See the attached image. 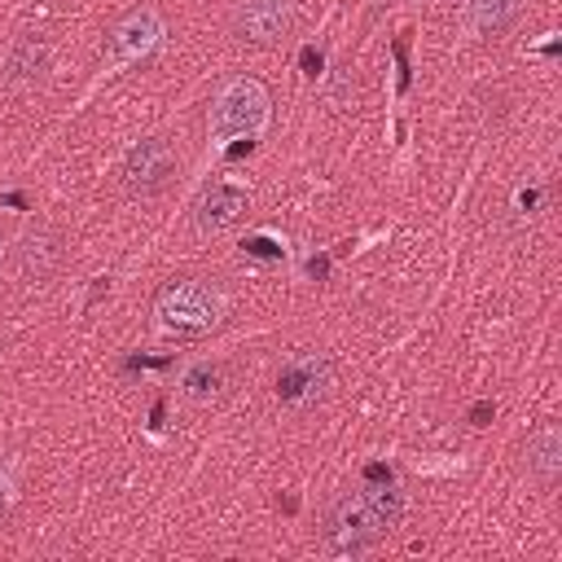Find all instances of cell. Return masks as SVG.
<instances>
[{
	"label": "cell",
	"instance_id": "13",
	"mask_svg": "<svg viewBox=\"0 0 562 562\" xmlns=\"http://www.w3.org/2000/svg\"><path fill=\"white\" fill-rule=\"evenodd\" d=\"M220 382H224V369H220V364H198V369H189V378H184L189 395H198V400L215 395V391H220Z\"/></svg>",
	"mask_w": 562,
	"mask_h": 562
},
{
	"label": "cell",
	"instance_id": "8",
	"mask_svg": "<svg viewBox=\"0 0 562 562\" xmlns=\"http://www.w3.org/2000/svg\"><path fill=\"white\" fill-rule=\"evenodd\" d=\"M48 57H53L48 40H44L40 31H22V35L13 40L9 57H4V83H9V88L35 83V79L48 70Z\"/></svg>",
	"mask_w": 562,
	"mask_h": 562
},
{
	"label": "cell",
	"instance_id": "6",
	"mask_svg": "<svg viewBox=\"0 0 562 562\" xmlns=\"http://www.w3.org/2000/svg\"><path fill=\"white\" fill-rule=\"evenodd\" d=\"M233 31L255 48L277 44L290 31V0H241L233 13Z\"/></svg>",
	"mask_w": 562,
	"mask_h": 562
},
{
	"label": "cell",
	"instance_id": "16",
	"mask_svg": "<svg viewBox=\"0 0 562 562\" xmlns=\"http://www.w3.org/2000/svg\"><path fill=\"white\" fill-rule=\"evenodd\" d=\"M0 255H4V237H0Z\"/></svg>",
	"mask_w": 562,
	"mask_h": 562
},
{
	"label": "cell",
	"instance_id": "9",
	"mask_svg": "<svg viewBox=\"0 0 562 562\" xmlns=\"http://www.w3.org/2000/svg\"><path fill=\"white\" fill-rule=\"evenodd\" d=\"M325 386H329V360L303 356V360H294V364L281 373L277 395H281L285 404H312V400L325 395Z\"/></svg>",
	"mask_w": 562,
	"mask_h": 562
},
{
	"label": "cell",
	"instance_id": "2",
	"mask_svg": "<svg viewBox=\"0 0 562 562\" xmlns=\"http://www.w3.org/2000/svg\"><path fill=\"white\" fill-rule=\"evenodd\" d=\"M268 88L250 75H237L228 79L215 101H211V132L220 140H233V136H255L263 123H268Z\"/></svg>",
	"mask_w": 562,
	"mask_h": 562
},
{
	"label": "cell",
	"instance_id": "3",
	"mask_svg": "<svg viewBox=\"0 0 562 562\" xmlns=\"http://www.w3.org/2000/svg\"><path fill=\"white\" fill-rule=\"evenodd\" d=\"M224 303H220V290L206 285V281H171L162 294H158V321L176 334H202L220 321Z\"/></svg>",
	"mask_w": 562,
	"mask_h": 562
},
{
	"label": "cell",
	"instance_id": "7",
	"mask_svg": "<svg viewBox=\"0 0 562 562\" xmlns=\"http://www.w3.org/2000/svg\"><path fill=\"white\" fill-rule=\"evenodd\" d=\"M61 259H66V237H61L57 228L40 224V228H31V233L22 237V246H18V277H22V281H48V277L61 268Z\"/></svg>",
	"mask_w": 562,
	"mask_h": 562
},
{
	"label": "cell",
	"instance_id": "1",
	"mask_svg": "<svg viewBox=\"0 0 562 562\" xmlns=\"http://www.w3.org/2000/svg\"><path fill=\"white\" fill-rule=\"evenodd\" d=\"M400 514H404V492L391 479L386 483H369L360 492H347L325 509L321 549L329 558H356V553L373 549L400 522Z\"/></svg>",
	"mask_w": 562,
	"mask_h": 562
},
{
	"label": "cell",
	"instance_id": "14",
	"mask_svg": "<svg viewBox=\"0 0 562 562\" xmlns=\"http://www.w3.org/2000/svg\"><path fill=\"white\" fill-rule=\"evenodd\" d=\"M536 206H540V189H536V184H531V189H518V211H527V215H531Z\"/></svg>",
	"mask_w": 562,
	"mask_h": 562
},
{
	"label": "cell",
	"instance_id": "4",
	"mask_svg": "<svg viewBox=\"0 0 562 562\" xmlns=\"http://www.w3.org/2000/svg\"><path fill=\"white\" fill-rule=\"evenodd\" d=\"M176 167H180V158H176L171 140L167 136H145L123 158V171H119L123 176V193L127 198H154V193H162L171 184Z\"/></svg>",
	"mask_w": 562,
	"mask_h": 562
},
{
	"label": "cell",
	"instance_id": "11",
	"mask_svg": "<svg viewBox=\"0 0 562 562\" xmlns=\"http://www.w3.org/2000/svg\"><path fill=\"white\" fill-rule=\"evenodd\" d=\"M558 470H562V435L553 422H544L527 435V474L549 487L558 479Z\"/></svg>",
	"mask_w": 562,
	"mask_h": 562
},
{
	"label": "cell",
	"instance_id": "5",
	"mask_svg": "<svg viewBox=\"0 0 562 562\" xmlns=\"http://www.w3.org/2000/svg\"><path fill=\"white\" fill-rule=\"evenodd\" d=\"M158 40H162V18H158V9L136 4V9H127V13L114 22L105 48H110V61H114V66H132V61L149 57V53L158 48Z\"/></svg>",
	"mask_w": 562,
	"mask_h": 562
},
{
	"label": "cell",
	"instance_id": "12",
	"mask_svg": "<svg viewBox=\"0 0 562 562\" xmlns=\"http://www.w3.org/2000/svg\"><path fill=\"white\" fill-rule=\"evenodd\" d=\"M522 4H527V0H470V4H465V22H470V31H479V35H501V31H509V26L518 22Z\"/></svg>",
	"mask_w": 562,
	"mask_h": 562
},
{
	"label": "cell",
	"instance_id": "15",
	"mask_svg": "<svg viewBox=\"0 0 562 562\" xmlns=\"http://www.w3.org/2000/svg\"><path fill=\"white\" fill-rule=\"evenodd\" d=\"M9 501H13V483H9V470L0 465V518L9 514Z\"/></svg>",
	"mask_w": 562,
	"mask_h": 562
},
{
	"label": "cell",
	"instance_id": "10",
	"mask_svg": "<svg viewBox=\"0 0 562 562\" xmlns=\"http://www.w3.org/2000/svg\"><path fill=\"white\" fill-rule=\"evenodd\" d=\"M246 215V193L237 184H211L202 198H198V228L202 233H224L233 228L237 220Z\"/></svg>",
	"mask_w": 562,
	"mask_h": 562
}]
</instances>
